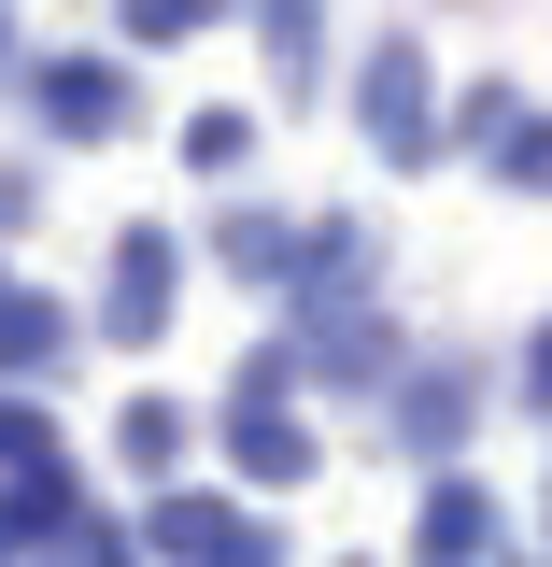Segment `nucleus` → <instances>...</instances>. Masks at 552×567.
I'll return each mask as SVG.
<instances>
[]
</instances>
